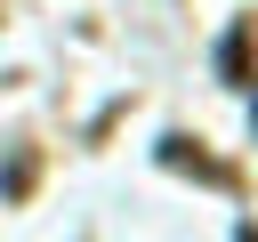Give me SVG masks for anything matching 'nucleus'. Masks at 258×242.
Returning <instances> with one entry per match:
<instances>
[{
	"label": "nucleus",
	"mask_w": 258,
	"mask_h": 242,
	"mask_svg": "<svg viewBox=\"0 0 258 242\" xmlns=\"http://www.w3.org/2000/svg\"><path fill=\"white\" fill-rule=\"evenodd\" d=\"M161 161H169V169H194L202 186H234V169H226V161L194 153V137H161Z\"/></svg>",
	"instance_id": "nucleus-1"
},
{
	"label": "nucleus",
	"mask_w": 258,
	"mask_h": 242,
	"mask_svg": "<svg viewBox=\"0 0 258 242\" xmlns=\"http://www.w3.org/2000/svg\"><path fill=\"white\" fill-rule=\"evenodd\" d=\"M218 73H226V81H250V24H234V32L218 40Z\"/></svg>",
	"instance_id": "nucleus-2"
},
{
	"label": "nucleus",
	"mask_w": 258,
	"mask_h": 242,
	"mask_svg": "<svg viewBox=\"0 0 258 242\" xmlns=\"http://www.w3.org/2000/svg\"><path fill=\"white\" fill-rule=\"evenodd\" d=\"M0 194H8V202H16V194H32V153H16V161L0 169Z\"/></svg>",
	"instance_id": "nucleus-3"
}]
</instances>
